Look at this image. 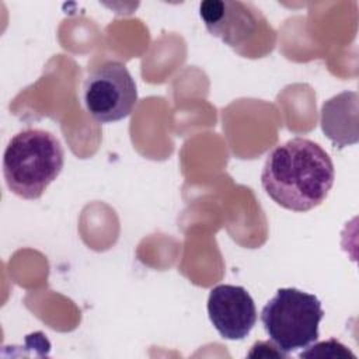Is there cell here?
Wrapping results in <instances>:
<instances>
[{"mask_svg":"<svg viewBox=\"0 0 359 359\" xmlns=\"http://www.w3.org/2000/svg\"><path fill=\"white\" fill-rule=\"evenodd\" d=\"M334 180L331 157L318 143L306 137H293L276 146L261 172L266 195L293 212H307L323 203Z\"/></svg>","mask_w":359,"mask_h":359,"instance_id":"1","label":"cell"},{"mask_svg":"<svg viewBox=\"0 0 359 359\" xmlns=\"http://www.w3.org/2000/svg\"><path fill=\"white\" fill-rule=\"evenodd\" d=\"M65 151L59 139L45 129L14 135L3 154V175L8 189L22 199H39L62 172Z\"/></svg>","mask_w":359,"mask_h":359,"instance_id":"2","label":"cell"},{"mask_svg":"<svg viewBox=\"0 0 359 359\" xmlns=\"http://www.w3.org/2000/svg\"><path fill=\"white\" fill-rule=\"evenodd\" d=\"M323 317L321 302L294 287L278 289L261 311L266 335L285 356L317 341Z\"/></svg>","mask_w":359,"mask_h":359,"instance_id":"3","label":"cell"},{"mask_svg":"<svg viewBox=\"0 0 359 359\" xmlns=\"http://www.w3.org/2000/svg\"><path fill=\"white\" fill-rule=\"evenodd\" d=\"M83 102L87 112L101 123L126 118L137 102L136 83L121 62L95 67L84 80Z\"/></svg>","mask_w":359,"mask_h":359,"instance_id":"4","label":"cell"},{"mask_svg":"<svg viewBox=\"0 0 359 359\" xmlns=\"http://www.w3.org/2000/svg\"><path fill=\"white\" fill-rule=\"evenodd\" d=\"M209 320L224 339H244L257 323V309L243 286L217 285L208 297Z\"/></svg>","mask_w":359,"mask_h":359,"instance_id":"5","label":"cell"},{"mask_svg":"<svg viewBox=\"0 0 359 359\" xmlns=\"http://www.w3.org/2000/svg\"><path fill=\"white\" fill-rule=\"evenodd\" d=\"M199 15L206 29L231 48L247 42L259 24L257 10L241 1L206 0L199 4Z\"/></svg>","mask_w":359,"mask_h":359,"instance_id":"6","label":"cell"},{"mask_svg":"<svg viewBox=\"0 0 359 359\" xmlns=\"http://www.w3.org/2000/svg\"><path fill=\"white\" fill-rule=\"evenodd\" d=\"M321 129L339 149L358 142L356 91H344L323 104Z\"/></svg>","mask_w":359,"mask_h":359,"instance_id":"7","label":"cell"}]
</instances>
